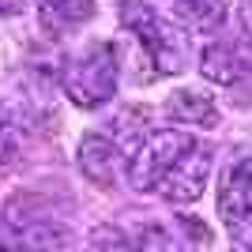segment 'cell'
Here are the masks:
<instances>
[{
    "mask_svg": "<svg viewBox=\"0 0 252 252\" xmlns=\"http://www.w3.org/2000/svg\"><path fill=\"white\" fill-rule=\"evenodd\" d=\"M34 4H38V23L49 38H64V34L79 31L98 11L94 0H34Z\"/></svg>",
    "mask_w": 252,
    "mask_h": 252,
    "instance_id": "obj_8",
    "label": "cell"
},
{
    "mask_svg": "<svg viewBox=\"0 0 252 252\" xmlns=\"http://www.w3.org/2000/svg\"><path fill=\"white\" fill-rule=\"evenodd\" d=\"M79 169L83 177L98 189H113L117 185V169H121V158H117V143L102 132H91L79 143Z\"/></svg>",
    "mask_w": 252,
    "mask_h": 252,
    "instance_id": "obj_7",
    "label": "cell"
},
{
    "mask_svg": "<svg viewBox=\"0 0 252 252\" xmlns=\"http://www.w3.org/2000/svg\"><path fill=\"white\" fill-rule=\"evenodd\" d=\"M207 177H211V147L200 143V139H192L189 147L169 162L166 173L155 181L151 192H158V196L166 203H173V207H185V203H196L203 196Z\"/></svg>",
    "mask_w": 252,
    "mask_h": 252,
    "instance_id": "obj_3",
    "label": "cell"
},
{
    "mask_svg": "<svg viewBox=\"0 0 252 252\" xmlns=\"http://www.w3.org/2000/svg\"><path fill=\"white\" fill-rule=\"evenodd\" d=\"M147 8L189 31H215L226 19V0H151Z\"/></svg>",
    "mask_w": 252,
    "mask_h": 252,
    "instance_id": "obj_6",
    "label": "cell"
},
{
    "mask_svg": "<svg viewBox=\"0 0 252 252\" xmlns=\"http://www.w3.org/2000/svg\"><path fill=\"white\" fill-rule=\"evenodd\" d=\"M11 158H15V139H11L8 125L0 121V169H8V166H11Z\"/></svg>",
    "mask_w": 252,
    "mask_h": 252,
    "instance_id": "obj_11",
    "label": "cell"
},
{
    "mask_svg": "<svg viewBox=\"0 0 252 252\" xmlns=\"http://www.w3.org/2000/svg\"><path fill=\"white\" fill-rule=\"evenodd\" d=\"M23 4H27V0H0V19H11V15H19Z\"/></svg>",
    "mask_w": 252,
    "mask_h": 252,
    "instance_id": "obj_13",
    "label": "cell"
},
{
    "mask_svg": "<svg viewBox=\"0 0 252 252\" xmlns=\"http://www.w3.org/2000/svg\"><path fill=\"white\" fill-rule=\"evenodd\" d=\"M117 72H121L117 49L109 42H98L64 64L61 87L79 109H98L117 94Z\"/></svg>",
    "mask_w": 252,
    "mask_h": 252,
    "instance_id": "obj_2",
    "label": "cell"
},
{
    "mask_svg": "<svg viewBox=\"0 0 252 252\" xmlns=\"http://www.w3.org/2000/svg\"><path fill=\"white\" fill-rule=\"evenodd\" d=\"M200 72L207 75L211 83L219 87H233L237 79H241V53L233 49V45H222V42H211L207 49H203L200 57Z\"/></svg>",
    "mask_w": 252,
    "mask_h": 252,
    "instance_id": "obj_10",
    "label": "cell"
},
{
    "mask_svg": "<svg viewBox=\"0 0 252 252\" xmlns=\"http://www.w3.org/2000/svg\"><path fill=\"white\" fill-rule=\"evenodd\" d=\"M121 23L143 42L158 75H177L189 64V34H185V27L162 19L143 0H121Z\"/></svg>",
    "mask_w": 252,
    "mask_h": 252,
    "instance_id": "obj_1",
    "label": "cell"
},
{
    "mask_svg": "<svg viewBox=\"0 0 252 252\" xmlns=\"http://www.w3.org/2000/svg\"><path fill=\"white\" fill-rule=\"evenodd\" d=\"M192 143V132H181V128H155L143 136V143L136 147L132 162H128V185L136 192H151L155 181L169 169V162L181 155V151Z\"/></svg>",
    "mask_w": 252,
    "mask_h": 252,
    "instance_id": "obj_4",
    "label": "cell"
},
{
    "mask_svg": "<svg viewBox=\"0 0 252 252\" xmlns=\"http://www.w3.org/2000/svg\"><path fill=\"white\" fill-rule=\"evenodd\" d=\"M166 113L177 121V125L192 128V125H200V128H215L219 125V113H215V102H211L207 94H200V91H173V94L166 98Z\"/></svg>",
    "mask_w": 252,
    "mask_h": 252,
    "instance_id": "obj_9",
    "label": "cell"
},
{
    "mask_svg": "<svg viewBox=\"0 0 252 252\" xmlns=\"http://www.w3.org/2000/svg\"><path fill=\"white\" fill-rule=\"evenodd\" d=\"M219 215L233 245H249V158L226 166L219 181Z\"/></svg>",
    "mask_w": 252,
    "mask_h": 252,
    "instance_id": "obj_5",
    "label": "cell"
},
{
    "mask_svg": "<svg viewBox=\"0 0 252 252\" xmlns=\"http://www.w3.org/2000/svg\"><path fill=\"white\" fill-rule=\"evenodd\" d=\"M91 245H117V249H121V245H128V241L113 230H98V233H91Z\"/></svg>",
    "mask_w": 252,
    "mask_h": 252,
    "instance_id": "obj_12",
    "label": "cell"
}]
</instances>
